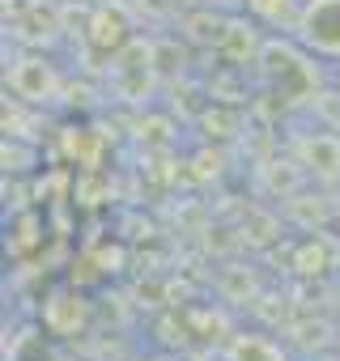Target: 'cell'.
I'll list each match as a JSON object with an SVG mask.
<instances>
[{
    "label": "cell",
    "mask_w": 340,
    "mask_h": 361,
    "mask_svg": "<svg viewBox=\"0 0 340 361\" xmlns=\"http://www.w3.org/2000/svg\"><path fill=\"white\" fill-rule=\"evenodd\" d=\"M293 43L323 64H340V0H302Z\"/></svg>",
    "instance_id": "obj_1"
},
{
    "label": "cell",
    "mask_w": 340,
    "mask_h": 361,
    "mask_svg": "<svg viewBox=\"0 0 340 361\" xmlns=\"http://www.w3.org/2000/svg\"><path fill=\"white\" fill-rule=\"evenodd\" d=\"M9 90H13V98H22L30 106H47V102L60 98L64 77H60V68L47 56H22L9 68Z\"/></svg>",
    "instance_id": "obj_2"
},
{
    "label": "cell",
    "mask_w": 340,
    "mask_h": 361,
    "mask_svg": "<svg viewBox=\"0 0 340 361\" xmlns=\"http://www.w3.org/2000/svg\"><path fill=\"white\" fill-rule=\"evenodd\" d=\"M90 319H94V302H90L85 293H77V289H56V293L43 302V327H47L51 336H60V340L81 336V331L90 327Z\"/></svg>",
    "instance_id": "obj_3"
},
{
    "label": "cell",
    "mask_w": 340,
    "mask_h": 361,
    "mask_svg": "<svg viewBox=\"0 0 340 361\" xmlns=\"http://www.w3.org/2000/svg\"><path fill=\"white\" fill-rule=\"evenodd\" d=\"M85 35H90V43L102 56H119L132 43V13H128V5H119V0H115V5H111V0H107V5H98Z\"/></svg>",
    "instance_id": "obj_4"
},
{
    "label": "cell",
    "mask_w": 340,
    "mask_h": 361,
    "mask_svg": "<svg viewBox=\"0 0 340 361\" xmlns=\"http://www.w3.org/2000/svg\"><path fill=\"white\" fill-rule=\"evenodd\" d=\"M298 166H306L319 178H336L340 174V136L336 132H310L298 145Z\"/></svg>",
    "instance_id": "obj_5"
},
{
    "label": "cell",
    "mask_w": 340,
    "mask_h": 361,
    "mask_svg": "<svg viewBox=\"0 0 340 361\" xmlns=\"http://www.w3.org/2000/svg\"><path fill=\"white\" fill-rule=\"evenodd\" d=\"M217 51L230 60V64H247V60H260L264 43H260V30L243 18H226V35L217 43Z\"/></svg>",
    "instance_id": "obj_6"
},
{
    "label": "cell",
    "mask_w": 340,
    "mask_h": 361,
    "mask_svg": "<svg viewBox=\"0 0 340 361\" xmlns=\"http://www.w3.org/2000/svg\"><path fill=\"white\" fill-rule=\"evenodd\" d=\"M234 361H285V357H281V348H277L272 340H264V336H238Z\"/></svg>",
    "instance_id": "obj_7"
},
{
    "label": "cell",
    "mask_w": 340,
    "mask_h": 361,
    "mask_svg": "<svg viewBox=\"0 0 340 361\" xmlns=\"http://www.w3.org/2000/svg\"><path fill=\"white\" fill-rule=\"evenodd\" d=\"M39 166V149L35 145H22L18 136H5V170L9 174H22V170H35Z\"/></svg>",
    "instance_id": "obj_8"
},
{
    "label": "cell",
    "mask_w": 340,
    "mask_h": 361,
    "mask_svg": "<svg viewBox=\"0 0 340 361\" xmlns=\"http://www.w3.org/2000/svg\"><path fill=\"white\" fill-rule=\"evenodd\" d=\"M319 361H336V357H319Z\"/></svg>",
    "instance_id": "obj_9"
}]
</instances>
